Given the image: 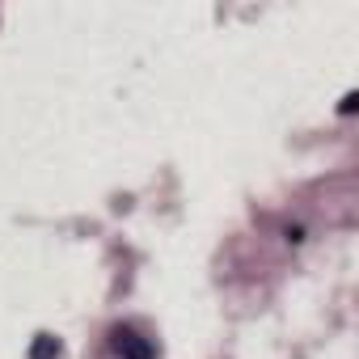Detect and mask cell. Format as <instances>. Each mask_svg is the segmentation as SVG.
I'll list each match as a JSON object with an SVG mask.
<instances>
[{
	"label": "cell",
	"mask_w": 359,
	"mask_h": 359,
	"mask_svg": "<svg viewBox=\"0 0 359 359\" xmlns=\"http://www.w3.org/2000/svg\"><path fill=\"white\" fill-rule=\"evenodd\" d=\"M110 338H114V351H118L123 359H156L152 342H148V338H140V334H135V330H127V325H114V330H110Z\"/></svg>",
	"instance_id": "6da1fadb"
},
{
	"label": "cell",
	"mask_w": 359,
	"mask_h": 359,
	"mask_svg": "<svg viewBox=\"0 0 359 359\" xmlns=\"http://www.w3.org/2000/svg\"><path fill=\"white\" fill-rule=\"evenodd\" d=\"M55 355H60V342L51 334H39L34 346H30V359H55Z\"/></svg>",
	"instance_id": "7a4b0ae2"
},
{
	"label": "cell",
	"mask_w": 359,
	"mask_h": 359,
	"mask_svg": "<svg viewBox=\"0 0 359 359\" xmlns=\"http://www.w3.org/2000/svg\"><path fill=\"white\" fill-rule=\"evenodd\" d=\"M355 102H359V97H355V93H346V97H342V106H338V110H342V114H351V110H355Z\"/></svg>",
	"instance_id": "3957f363"
}]
</instances>
